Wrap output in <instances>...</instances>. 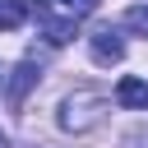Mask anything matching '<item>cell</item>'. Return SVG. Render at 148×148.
<instances>
[{
  "label": "cell",
  "mask_w": 148,
  "mask_h": 148,
  "mask_svg": "<svg viewBox=\"0 0 148 148\" xmlns=\"http://www.w3.org/2000/svg\"><path fill=\"white\" fill-rule=\"evenodd\" d=\"M106 111H111L106 92L79 88V92H69V97L60 102V125H65L69 134H83V130H97V125L106 120Z\"/></svg>",
  "instance_id": "cell-1"
},
{
  "label": "cell",
  "mask_w": 148,
  "mask_h": 148,
  "mask_svg": "<svg viewBox=\"0 0 148 148\" xmlns=\"http://www.w3.org/2000/svg\"><path fill=\"white\" fill-rule=\"evenodd\" d=\"M32 9H37V28H42V37H46L51 46H65V42L79 32V23H74V18H65L51 0H32Z\"/></svg>",
  "instance_id": "cell-2"
},
{
  "label": "cell",
  "mask_w": 148,
  "mask_h": 148,
  "mask_svg": "<svg viewBox=\"0 0 148 148\" xmlns=\"http://www.w3.org/2000/svg\"><path fill=\"white\" fill-rule=\"evenodd\" d=\"M88 51H92V60H97V65H120V60H125V42H120V32H116L111 23L92 28Z\"/></svg>",
  "instance_id": "cell-3"
},
{
  "label": "cell",
  "mask_w": 148,
  "mask_h": 148,
  "mask_svg": "<svg viewBox=\"0 0 148 148\" xmlns=\"http://www.w3.org/2000/svg\"><path fill=\"white\" fill-rule=\"evenodd\" d=\"M116 102H120L125 111H148V79L125 74V79L116 83Z\"/></svg>",
  "instance_id": "cell-4"
},
{
  "label": "cell",
  "mask_w": 148,
  "mask_h": 148,
  "mask_svg": "<svg viewBox=\"0 0 148 148\" xmlns=\"http://www.w3.org/2000/svg\"><path fill=\"white\" fill-rule=\"evenodd\" d=\"M37 74H42V69H37L32 60H23V65H18L14 74H9V88H5V97H9V106H23V97H28V88L37 83Z\"/></svg>",
  "instance_id": "cell-5"
},
{
  "label": "cell",
  "mask_w": 148,
  "mask_h": 148,
  "mask_svg": "<svg viewBox=\"0 0 148 148\" xmlns=\"http://www.w3.org/2000/svg\"><path fill=\"white\" fill-rule=\"evenodd\" d=\"M23 18H28V5L23 0H0V32L23 28Z\"/></svg>",
  "instance_id": "cell-6"
},
{
  "label": "cell",
  "mask_w": 148,
  "mask_h": 148,
  "mask_svg": "<svg viewBox=\"0 0 148 148\" xmlns=\"http://www.w3.org/2000/svg\"><path fill=\"white\" fill-rule=\"evenodd\" d=\"M120 28L134 32V37H148V5H130L125 18H120Z\"/></svg>",
  "instance_id": "cell-7"
},
{
  "label": "cell",
  "mask_w": 148,
  "mask_h": 148,
  "mask_svg": "<svg viewBox=\"0 0 148 148\" xmlns=\"http://www.w3.org/2000/svg\"><path fill=\"white\" fill-rule=\"evenodd\" d=\"M51 5H56V9L65 14V18H74V23H83V18H88V14H92V9L102 5V0H51Z\"/></svg>",
  "instance_id": "cell-8"
},
{
  "label": "cell",
  "mask_w": 148,
  "mask_h": 148,
  "mask_svg": "<svg viewBox=\"0 0 148 148\" xmlns=\"http://www.w3.org/2000/svg\"><path fill=\"white\" fill-rule=\"evenodd\" d=\"M0 148H9V139H5V134H0Z\"/></svg>",
  "instance_id": "cell-9"
}]
</instances>
